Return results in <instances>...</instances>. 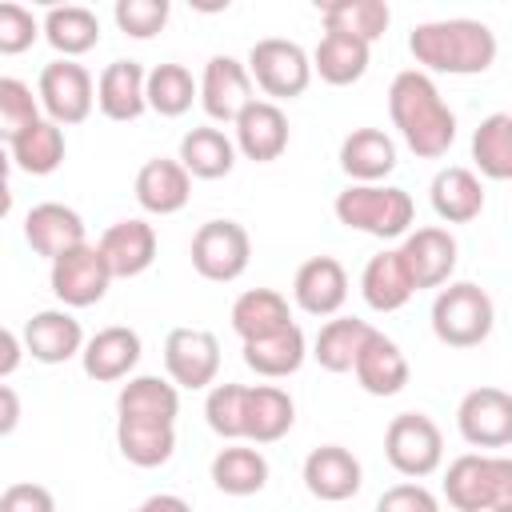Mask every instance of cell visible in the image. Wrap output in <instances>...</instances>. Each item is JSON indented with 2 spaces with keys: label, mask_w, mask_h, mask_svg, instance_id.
I'll use <instances>...</instances> for the list:
<instances>
[{
  "label": "cell",
  "mask_w": 512,
  "mask_h": 512,
  "mask_svg": "<svg viewBox=\"0 0 512 512\" xmlns=\"http://www.w3.org/2000/svg\"><path fill=\"white\" fill-rule=\"evenodd\" d=\"M388 116L408 152L420 160H440L456 144V112L444 104L436 80L420 68H404L392 76Z\"/></svg>",
  "instance_id": "cell-1"
},
{
  "label": "cell",
  "mask_w": 512,
  "mask_h": 512,
  "mask_svg": "<svg viewBox=\"0 0 512 512\" xmlns=\"http://www.w3.org/2000/svg\"><path fill=\"white\" fill-rule=\"evenodd\" d=\"M408 52L420 72L444 76H480L496 64V32L484 20L452 16V20H424L408 36Z\"/></svg>",
  "instance_id": "cell-2"
},
{
  "label": "cell",
  "mask_w": 512,
  "mask_h": 512,
  "mask_svg": "<svg viewBox=\"0 0 512 512\" xmlns=\"http://www.w3.org/2000/svg\"><path fill=\"white\" fill-rule=\"evenodd\" d=\"M332 212L344 228L376 236V240H396L412 232L416 220V204L404 188L396 184H348L344 192H336Z\"/></svg>",
  "instance_id": "cell-3"
},
{
  "label": "cell",
  "mask_w": 512,
  "mask_h": 512,
  "mask_svg": "<svg viewBox=\"0 0 512 512\" xmlns=\"http://www.w3.org/2000/svg\"><path fill=\"white\" fill-rule=\"evenodd\" d=\"M444 500L456 512H492L512 504V456L464 452L444 472Z\"/></svg>",
  "instance_id": "cell-4"
},
{
  "label": "cell",
  "mask_w": 512,
  "mask_h": 512,
  "mask_svg": "<svg viewBox=\"0 0 512 512\" xmlns=\"http://www.w3.org/2000/svg\"><path fill=\"white\" fill-rule=\"evenodd\" d=\"M496 308L492 296L472 280H452L432 300V332L448 348H476L492 336Z\"/></svg>",
  "instance_id": "cell-5"
},
{
  "label": "cell",
  "mask_w": 512,
  "mask_h": 512,
  "mask_svg": "<svg viewBox=\"0 0 512 512\" xmlns=\"http://www.w3.org/2000/svg\"><path fill=\"white\" fill-rule=\"evenodd\" d=\"M248 72H252V84L272 100L304 96L316 76L312 56L296 40H280V36H264L248 48Z\"/></svg>",
  "instance_id": "cell-6"
},
{
  "label": "cell",
  "mask_w": 512,
  "mask_h": 512,
  "mask_svg": "<svg viewBox=\"0 0 512 512\" xmlns=\"http://www.w3.org/2000/svg\"><path fill=\"white\" fill-rule=\"evenodd\" d=\"M384 456L388 464L408 476V480H424L444 464V436L436 428L432 416L424 412H400L388 420L384 428Z\"/></svg>",
  "instance_id": "cell-7"
},
{
  "label": "cell",
  "mask_w": 512,
  "mask_h": 512,
  "mask_svg": "<svg viewBox=\"0 0 512 512\" xmlns=\"http://www.w3.org/2000/svg\"><path fill=\"white\" fill-rule=\"evenodd\" d=\"M188 256H192L196 276H204L212 284H232L248 272V260H252L248 228L236 220H208L196 228Z\"/></svg>",
  "instance_id": "cell-8"
},
{
  "label": "cell",
  "mask_w": 512,
  "mask_h": 512,
  "mask_svg": "<svg viewBox=\"0 0 512 512\" xmlns=\"http://www.w3.org/2000/svg\"><path fill=\"white\" fill-rule=\"evenodd\" d=\"M36 96H40V108H44L48 120H56L60 128H72V124H84L92 116L96 80L76 60H52V64L40 68Z\"/></svg>",
  "instance_id": "cell-9"
},
{
  "label": "cell",
  "mask_w": 512,
  "mask_h": 512,
  "mask_svg": "<svg viewBox=\"0 0 512 512\" xmlns=\"http://www.w3.org/2000/svg\"><path fill=\"white\" fill-rule=\"evenodd\" d=\"M112 268L108 260L100 256L96 244H80L72 252H64L60 260H52V272H48V284H52V296L64 304V308H92L108 296V284H112Z\"/></svg>",
  "instance_id": "cell-10"
},
{
  "label": "cell",
  "mask_w": 512,
  "mask_h": 512,
  "mask_svg": "<svg viewBox=\"0 0 512 512\" xmlns=\"http://www.w3.org/2000/svg\"><path fill=\"white\" fill-rule=\"evenodd\" d=\"M164 368L176 388H212L220 372V340L208 328H172L164 336Z\"/></svg>",
  "instance_id": "cell-11"
},
{
  "label": "cell",
  "mask_w": 512,
  "mask_h": 512,
  "mask_svg": "<svg viewBox=\"0 0 512 512\" xmlns=\"http://www.w3.org/2000/svg\"><path fill=\"white\" fill-rule=\"evenodd\" d=\"M456 428L472 448H504L512 444V392L504 388H472L456 408Z\"/></svg>",
  "instance_id": "cell-12"
},
{
  "label": "cell",
  "mask_w": 512,
  "mask_h": 512,
  "mask_svg": "<svg viewBox=\"0 0 512 512\" xmlns=\"http://www.w3.org/2000/svg\"><path fill=\"white\" fill-rule=\"evenodd\" d=\"M252 72L236 56H212L200 76V108L216 124H236L240 112L252 104Z\"/></svg>",
  "instance_id": "cell-13"
},
{
  "label": "cell",
  "mask_w": 512,
  "mask_h": 512,
  "mask_svg": "<svg viewBox=\"0 0 512 512\" xmlns=\"http://www.w3.org/2000/svg\"><path fill=\"white\" fill-rule=\"evenodd\" d=\"M400 256L408 264V276L420 288H444L452 284V272H456V256H460V244L448 228L440 224H428V228H412L400 244Z\"/></svg>",
  "instance_id": "cell-14"
},
{
  "label": "cell",
  "mask_w": 512,
  "mask_h": 512,
  "mask_svg": "<svg viewBox=\"0 0 512 512\" xmlns=\"http://www.w3.org/2000/svg\"><path fill=\"white\" fill-rule=\"evenodd\" d=\"M24 240L36 256H44L48 264L60 260L64 252L88 244L84 236V220L76 208L60 204V200H44V204H32L28 216H24Z\"/></svg>",
  "instance_id": "cell-15"
},
{
  "label": "cell",
  "mask_w": 512,
  "mask_h": 512,
  "mask_svg": "<svg viewBox=\"0 0 512 512\" xmlns=\"http://www.w3.org/2000/svg\"><path fill=\"white\" fill-rule=\"evenodd\" d=\"M360 484H364V468L344 444H320L304 456V488L316 500H324V504L352 500L360 492Z\"/></svg>",
  "instance_id": "cell-16"
},
{
  "label": "cell",
  "mask_w": 512,
  "mask_h": 512,
  "mask_svg": "<svg viewBox=\"0 0 512 512\" xmlns=\"http://www.w3.org/2000/svg\"><path fill=\"white\" fill-rule=\"evenodd\" d=\"M292 300L308 316H336L348 300V272L336 256H308L292 276Z\"/></svg>",
  "instance_id": "cell-17"
},
{
  "label": "cell",
  "mask_w": 512,
  "mask_h": 512,
  "mask_svg": "<svg viewBox=\"0 0 512 512\" xmlns=\"http://www.w3.org/2000/svg\"><path fill=\"white\" fill-rule=\"evenodd\" d=\"M140 332L128 328V324H108L100 328L96 336H88L84 352H80V364H84V376L96 380V384H116L124 376H132V368L140 364Z\"/></svg>",
  "instance_id": "cell-18"
},
{
  "label": "cell",
  "mask_w": 512,
  "mask_h": 512,
  "mask_svg": "<svg viewBox=\"0 0 512 512\" xmlns=\"http://www.w3.org/2000/svg\"><path fill=\"white\" fill-rule=\"evenodd\" d=\"M232 128H236V152L244 160L272 164L288 148V116L276 100H252Z\"/></svg>",
  "instance_id": "cell-19"
},
{
  "label": "cell",
  "mask_w": 512,
  "mask_h": 512,
  "mask_svg": "<svg viewBox=\"0 0 512 512\" xmlns=\"http://www.w3.org/2000/svg\"><path fill=\"white\" fill-rule=\"evenodd\" d=\"M132 192H136V204L148 216H176L192 200V176H188V168L180 160L152 156V160L140 164Z\"/></svg>",
  "instance_id": "cell-20"
},
{
  "label": "cell",
  "mask_w": 512,
  "mask_h": 512,
  "mask_svg": "<svg viewBox=\"0 0 512 512\" xmlns=\"http://www.w3.org/2000/svg\"><path fill=\"white\" fill-rule=\"evenodd\" d=\"M96 248L108 260L116 280H132V276L148 272L152 260H156V228L140 216H128V220L108 224L104 236L96 240Z\"/></svg>",
  "instance_id": "cell-21"
},
{
  "label": "cell",
  "mask_w": 512,
  "mask_h": 512,
  "mask_svg": "<svg viewBox=\"0 0 512 512\" xmlns=\"http://www.w3.org/2000/svg\"><path fill=\"white\" fill-rule=\"evenodd\" d=\"M24 348L36 364H64L84 352V328L68 308H44L24 324Z\"/></svg>",
  "instance_id": "cell-22"
},
{
  "label": "cell",
  "mask_w": 512,
  "mask_h": 512,
  "mask_svg": "<svg viewBox=\"0 0 512 512\" xmlns=\"http://www.w3.org/2000/svg\"><path fill=\"white\" fill-rule=\"evenodd\" d=\"M96 108L116 124L140 120L148 112V72L136 60H112L96 76Z\"/></svg>",
  "instance_id": "cell-23"
},
{
  "label": "cell",
  "mask_w": 512,
  "mask_h": 512,
  "mask_svg": "<svg viewBox=\"0 0 512 512\" xmlns=\"http://www.w3.org/2000/svg\"><path fill=\"white\" fill-rule=\"evenodd\" d=\"M352 376L368 396H396V392H404L412 368H408V356L400 352V344L372 328V336L364 340V348L356 356Z\"/></svg>",
  "instance_id": "cell-24"
},
{
  "label": "cell",
  "mask_w": 512,
  "mask_h": 512,
  "mask_svg": "<svg viewBox=\"0 0 512 512\" xmlns=\"http://www.w3.org/2000/svg\"><path fill=\"white\" fill-rule=\"evenodd\" d=\"M340 172L352 184H380L396 172V144L380 128H352L340 140Z\"/></svg>",
  "instance_id": "cell-25"
},
{
  "label": "cell",
  "mask_w": 512,
  "mask_h": 512,
  "mask_svg": "<svg viewBox=\"0 0 512 512\" xmlns=\"http://www.w3.org/2000/svg\"><path fill=\"white\" fill-rule=\"evenodd\" d=\"M360 296L372 312H396L416 296V284L408 276V264L400 256V248H384L376 252L364 272H360Z\"/></svg>",
  "instance_id": "cell-26"
},
{
  "label": "cell",
  "mask_w": 512,
  "mask_h": 512,
  "mask_svg": "<svg viewBox=\"0 0 512 512\" xmlns=\"http://www.w3.org/2000/svg\"><path fill=\"white\" fill-rule=\"evenodd\" d=\"M428 200H432V212L444 224H472L484 212V184H480V176L472 168L448 164V168H440L432 176Z\"/></svg>",
  "instance_id": "cell-27"
},
{
  "label": "cell",
  "mask_w": 512,
  "mask_h": 512,
  "mask_svg": "<svg viewBox=\"0 0 512 512\" xmlns=\"http://www.w3.org/2000/svg\"><path fill=\"white\" fill-rule=\"evenodd\" d=\"M228 320H232V332L240 336V344L264 340V336H272V332L296 324L292 312H288V300H284L276 288H248V292H240V296L232 300Z\"/></svg>",
  "instance_id": "cell-28"
},
{
  "label": "cell",
  "mask_w": 512,
  "mask_h": 512,
  "mask_svg": "<svg viewBox=\"0 0 512 512\" xmlns=\"http://www.w3.org/2000/svg\"><path fill=\"white\" fill-rule=\"evenodd\" d=\"M296 404L276 384H252L248 388V412H244V440L248 444H276L292 432Z\"/></svg>",
  "instance_id": "cell-29"
},
{
  "label": "cell",
  "mask_w": 512,
  "mask_h": 512,
  "mask_svg": "<svg viewBox=\"0 0 512 512\" xmlns=\"http://www.w3.org/2000/svg\"><path fill=\"white\" fill-rule=\"evenodd\" d=\"M116 448L128 464L136 468H160L176 452V424L164 420H136V416H116Z\"/></svg>",
  "instance_id": "cell-30"
},
{
  "label": "cell",
  "mask_w": 512,
  "mask_h": 512,
  "mask_svg": "<svg viewBox=\"0 0 512 512\" xmlns=\"http://www.w3.org/2000/svg\"><path fill=\"white\" fill-rule=\"evenodd\" d=\"M44 40L52 44L56 60H76L100 44V20L84 4H56L44 12Z\"/></svg>",
  "instance_id": "cell-31"
},
{
  "label": "cell",
  "mask_w": 512,
  "mask_h": 512,
  "mask_svg": "<svg viewBox=\"0 0 512 512\" xmlns=\"http://www.w3.org/2000/svg\"><path fill=\"white\" fill-rule=\"evenodd\" d=\"M368 64H372V44L356 36H340V32H324L312 52V72L332 88L356 84L368 72Z\"/></svg>",
  "instance_id": "cell-32"
},
{
  "label": "cell",
  "mask_w": 512,
  "mask_h": 512,
  "mask_svg": "<svg viewBox=\"0 0 512 512\" xmlns=\"http://www.w3.org/2000/svg\"><path fill=\"white\" fill-rule=\"evenodd\" d=\"M8 156L20 172L28 176H52L64 156H68V140H64V128L56 120H36L32 128H24L20 136L8 140Z\"/></svg>",
  "instance_id": "cell-33"
},
{
  "label": "cell",
  "mask_w": 512,
  "mask_h": 512,
  "mask_svg": "<svg viewBox=\"0 0 512 512\" xmlns=\"http://www.w3.org/2000/svg\"><path fill=\"white\" fill-rule=\"evenodd\" d=\"M192 180H220L236 168V140H228L220 128L200 124L180 136V156H176Z\"/></svg>",
  "instance_id": "cell-34"
},
{
  "label": "cell",
  "mask_w": 512,
  "mask_h": 512,
  "mask_svg": "<svg viewBox=\"0 0 512 512\" xmlns=\"http://www.w3.org/2000/svg\"><path fill=\"white\" fill-rule=\"evenodd\" d=\"M240 352H244V364H248L256 376H264V380H284V376L300 372V364H304V356H308V340H304L300 324H288V328H280V332H272V336H264V340H248Z\"/></svg>",
  "instance_id": "cell-35"
},
{
  "label": "cell",
  "mask_w": 512,
  "mask_h": 512,
  "mask_svg": "<svg viewBox=\"0 0 512 512\" xmlns=\"http://www.w3.org/2000/svg\"><path fill=\"white\" fill-rule=\"evenodd\" d=\"M372 336V324L360 320V316H332L316 340H312V356L324 372L340 376V372H352L356 368V356L364 348V340Z\"/></svg>",
  "instance_id": "cell-36"
},
{
  "label": "cell",
  "mask_w": 512,
  "mask_h": 512,
  "mask_svg": "<svg viewBox=\"0 0 512 512\" xmlns=\"http://www.w3.org/2000/svg\"><path fill=\"white\" fill-rule=\"evenodd\" d=\"M208 476L224 496H256L268 484V460L252 444H228L212 456Z\"/></svg>",
  "instance_id": "cell-37"
},
{
  "label": "cell",
  "mask_w": 512,
  "mask_h": 512,
  "mask_svg": "<svg viewBox=\"0 0 512 512\" xmlns=\"http://www.w3.org/2000/svg\"><path fill=\"white\" fill-rule=\"evenodd\" d=\"M116 416L176 424V416H180V388L172 380H160V376H128V384L116 396Z\"/></svg>",
  "instance_id": "cell-38"
},
{
  "label": "cell",
  "mask_w": 512,
  "mask_h": 512,
  "mask_svg": "<svg viewBox=\"0 0 512 512\" xmlns=\"http://www.w3.org/2000/svg\"><path fill=\"white\" fill-rule=\"evenodd\" d=\"M320 20H324V32H340V36H356L364 44H376L388 32L392 12L384 0H336V4L320 8Z\"/></svg>",
  "instance_id": "cell-39"
},
{
  "label": "cell",
  "mask_w": 512,
  "mask_h": 512,
  "mask_svg": "<svg viewBox=\"0 0 512 512\" xmlns=\"http://www.w3.org/2000/svg\"><path fill=\"white\" fill-rule=\"evenodd\" d=\"M472 160L488 180H512V112H492L472 132Z\"/></svg>",
  "instance_id": "cell-40"
},
{
  "label": "cell",
  "mask_w": 512,
  "mask_h": 512,
  "mask_svg": "<svg viewBox=\"0 0 512 512\" xmlns=\"http://www.w3.org/2000/svg\"><path fill=\"white\" fill-rule=\"evenodd\" d=\"M192 100H200V84L192 80V72L184 64L164 60V64H156L148 72V108L156 116L176 120V116H184L192 108Z\"/></svg>",
  "instance_id": "cell-41"
},
{
  "label": "cell",
  "mask_w": 512,
  "mask_h": 512,
  "mask_svg": "<svg viewBox=\"0 0 512 512\" xmlns=\"http://www.w3.org/2000/svg\"><path fill=\"white\" fill-rule=\"evenodd\" d=\"M244 412H248V384H212L204 396V420L208 428L236 444L244 440Z\"/></svg>",
  "instance_id": "cell-42"
},
{
  "label": "cell",
  "mask_w": 512,
  "mask_h": 512,
  "mask_svg": "<svg viewBox=\"0 0 512 512\" xmlns=\"http://www.w3.org/2000/svg\"><path fill=\"white\" fill-rule=\"evenodd\" d=\"M40 116V96H32V88L16 76H0V136L4 144L12 136H20L24 128H32Z\"/></svg>",
  "instance_id": "cell-43"
},
{
  "label": "cell",
  "mask_w": 512,
  "mask_h": 512,
  "mask_svg": "<svg viewBox=\"0 0 512 512\" xmlns=\"http://www.w3.org/2000/svg\"><path fill=\"white\" fill-rule=\"evenodd\" d=\"M172 16V4L168 0H116L112 8V20L124 36L132 40H152Z\"/></svg>",
  "instance_id": "cell-44"
},
{
  "label": "cell",
  "mask_w": 512,
  "mask_h": 512,
  "mask_svg": "<svg viewBox=\"0 0 512 512\" xmlns=\"http://www.w3.org/2000/svg\"><path fill=\"white\" fill-rule=\"evenodd\" d=\"M44 32V20H36L24 4H0V52L4 56H20L36 44V36Z\"/></svg>",
  "instance_id": "cell-45"
},
{
  "label": "cell",
  "mask_w": 512,
  "mask_h": 512,
  "mask_svg": "<svg viewBox=\"0 0 512 512\" xmlns=\"http://www.w3.org/2000/svg\"><path fill=\"white\" fill-rule=\"evenodd\" d=\"M376 512H440V500L420 484V480H404L380 492Z\"/></svg>",
  "instance_id": "cell-46"
},
{
  "label": "cell",
  "mask_w": 512,
  "mask_h": 512,
  "mask_svg": "<svg viewBox=\"0 0 512 512\" xmlns=\"http://www.w3.org/2000/svg\"><path fill=\"white\" fill-rule=\"evenodd\" d=\"M0 512H56V496L44 484L16 480L0 492Z\"/></svg>",
  "instance_id": "cell-47"
},
{
  "label": "cell",
  "mask_w": 512,
  "mask_h": 512,
  "mask_svg": "<svg viewBox=\"0 0 512 512\" xmlns=\"http://www.w3.org/2000/svg\"><path fill=\"white\" fill-rule=\"evenodd\" d=\"M0 348H4V356H0V380H8L16 372V364H20V352H28V348H24V336H16L12 328L0 332Z\"/></svg>",
  "instance_id": "cell-48"
},
{
  "label": "cell",
  "mask_w": 512,
  "mask_h": 512,
  "mask_svg": "<svg viewBox=\"0 0 512 512\" xmlns=\"http://www.w3.org/2000/svg\"><path fill=\"white\" fill-rule=\"evenodd\" d=\"M0 404H4V416H0V432L8 436V432L20 424V400H16V388H12V384H0Z\"/></svg>",
  "instance_id": "cell-49"
},
{
  "label": "cell",
  "mask_w": 512,
  "mask_h": 512,
  "mask_svg": "<svg viewBox=\"0 0 512 512\" xmlns=\"http://www.w3.org/2000/svg\"><path fill=\"white\" fill-rule=\"evenodd\" d=\"M140 508H144V512H192V504H188L184 496H176V492H160V496H148Z\"/></svg>",
  "instance_id": "cell-50"
},
{
  "label": "cell",
  "mask_w": 512,
  "mask_h": 512,
  "mask_svg": "<svg viewBox=\"0 0 512 512\" xmlns=\"http://www.w3.org/2000/svg\"><path fill=\"white\" fill-rule=\"evenodd\" d=\"M492 512H512V504H500V508H492Z\"/></svg>",
  "instance_id": "cell-51"
},
{
  "label": "cell",
  "mask_w": 512,
  "mask_h": 512,
  "mask_svg": "<svg viewBox=\"0 0 512 512\" xmlns=\"http://www.w3.org/2000/svg\"><path fill=\"white\" fill-rule=\"evenodd\" d=\"M132 512H144V508H132Z\"/></svg>",
  "instance_id": "cell-52"
}]
</instances>
